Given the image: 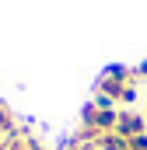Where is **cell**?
Returning <instances> with one entry per match:
<instances>
[{"mask_svg":"<svg viewBox=\"0 0 147 150\" xmlns=\"http://www.w3.org/2000/svg\"><path fill=\"white\" fill-rule=\"evenodd\" d=\"M147 133V119L140 112H119V122H116V136H123V140H133V136H140Z\"/></svg>","mask_w":147,"mask_h":150,"instance_id":"cell-2","label":"cell"},{"mask_svg":"<svg viewBox=\"0 0 147 150\" xmlns=\"http://www.w3.org/2000/svg\"><path fill=\"white\" fill-rule=\"evenodd\" d=\"M133 80H137V84H147V59L140 67H133Z\"/></svg>","mask_w":147,"mask_h":150,"instance_id":"cell-4","label":"cell"},{"mask_svg":"<svg viewBox=\"0 0 147 150\" xmlns=\"http://www.w3.org/2000/svg\"><path fill=\"white\" fill-rule=\"evenodd\" d=\"M133 84H137V80H133V70L116 63V67H105V70H102L98 84H95V91H98V98H109L112 105H119L123 94H126Z\"/></svg>","mask_w":147,"mask_h":150,"instance_id":"cell-1","label":"cell"},{"mask_svg":"<svg viewBox=\"0 0 147 150\" xmlns=\"http://www.w3.org/2000/svg\"><path fill=\"white\" fill-rule=\"evenodd\" d=\"M21 129H18V122H14V115L7 112V105L0 101V136H18Z\"/></svg>","mask_w":147,"mask_h":150,"instance_id":"cell-3","label":"cell"},{"mask_svg":"<svg viewBox=\"0 0 147 150\" xmlns=\"http://www.w3.org/2000/svg\"><path fill=\"white\" fill-rule=\"evenodd\" d=\"M144 119H147V101H144Z\"/></svg>","mask_w":147,"mask_h":150,"instance_id":"cell-5","label":"cell"}]
</instances>
